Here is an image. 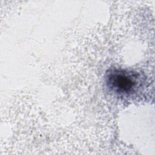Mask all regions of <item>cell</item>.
Listing matches in <instances>:
<instances>
[{
	"mask_svg": "<svg viewBox=\"0 0 155 155\" xmlns=\"http://www.w3.org/2000/svg\"><path fill=\"white\" fill-rule=\"evenodd\" d=\"M105 82L110 91L119 97H135L143 87L144 78L136 71L111 68L106 73Z\"/></svg>",
	"mask_w": 155,
	"mask_h": 155,
	"instance_id": "cell-1",
	"label": "cell"
}]
</instances>
